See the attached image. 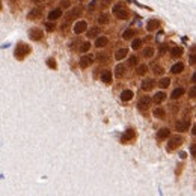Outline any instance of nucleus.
<instances>
[{
	"label": "nucleus",
	"instance_id": "nucleus-1",
	"mask_svg": "<svg viewBox=\"0 0 196 196\" xmlns=\"http://www.w3.org/2000/svg\"><path fill=\"white\" fill-rule=\"evenodd\" d=\"M30 53V47L27 44H18L17 48H15V58L17 59H24V56H27Z\"/></svg>",
	"mask_w": 196,
	"mask_h": 196
},
{
	"label": "nucleus",
	"instance_id": "nucleus-2",
	"mask_svg": "<svg viewBox=\"0 0 196 196\" xmlns=\"http://www.w3.org/2000/svg\"><path fill=\"white\" fill-rule=\"evenodd\" d=\"M113 14H115V17L119 18V20H127L128 18L127 9L124 8L122 5H116V6L113 8Z\"/></svg>",
	"mask_w": 196,
	"mask_h": 196
},
{
	"label": "nucleus",
	"instance_id": "nucleus-3",
	"mask_svg": "<svg viewBox=\"0 0 196 196\" xmlns=\"http://www.w3.org/2000/svg\"><path fill=\"white\" fill-rule=\"evenodd\" d=\"M82 15V8H74L71 9V12L69 14H67V18H65V23H71L73 20H77V18Z\"/></svg>",
	"mask_w": 196,
	"mask_h": 196
},
{
	"label": "nucleus",
	"instance_id": "nucleus-4",
	"mask_svg": "<svg viewBox=\"0 0 196 196\" xmlns=\"http://www.w3.org/2000/svg\"><path fill=\"white\" fill-rule=\"evenodd\" d=\"M181 143H183V139H181L179 136H173L171 140H169V143H168V149H169V151H172V149L178 148Z\"/></svg>",
	"mask_w": 196,
	"mask_h": 196
},
{
	"label": "nucleus",
	"instance_id": "nucleus-5",
	"mask_svg": "<svg viewBox=\"0 0 196 196\" xmlns=\"http://www.w3.org/2000/svg\"><path fill=\"white\" fill-rule=\"evenodd\" d=\"M175 128H177L178 131H187L188 128H190V121H187V119L177 121V122H175Z\"/></svg>",
	"mask_w": 196,
	"mask_h": 196
},
{
	"label": "nucleus",
	"instance_id": "nucleus-6",
	"mask_svg": "<svg viewBox=\"0 0 196 196\" xmlns=\"http://www.w3.org/2000/svg\"><path fill=\"white\" fill-rule=\"evenodd\" d=\"M92 62H94V56L86 54L83 58H80V68H88L89 65H92Z\"/></svg>",
	"mask_w": 196,
	"mask_h": 196
},
{
	"label": "nucleus",
	"instance_id": "nucleus-7",
	"mask_svg": "<svg viewBox=\"0 0 196 196\" xmlns=\"http://www.w3.org/2000/svg\"><path fill=\"white\" fill-rule=\"evenodd\" d=\"M151 103H153V100H151L149 97H142V98L139 100V104H137V106H139V109H143V110H145V109H148V107L151 106Z\"/></svg>",
	"mask_w": 196,
	"mask_h": 196
},
{
	"label": "nucleus",
	"instance_id": "nucleus-8",
	"mask_svg": "<svg viewBox=\"0 0 196 196\" xmlns=\"http://www.w3.org/2000/svg\"><path fill=\"white\" fill-rule=\"evenodd\" d=\"M86 27H88V23L86 21H77L76 26H74V33H83L86 30Z\"/></svg>",
	"mask_w": 196,
	"mask_h": 196
},
{
	"label": "nucleus",
	"instance_id": "nucleus-9",
	"mask_svg": "<svg viewBox=\"0 0 196 196\" xmlns=\"http://www.w3.org/2000/svg\"><path fill=\"white\" fill-rule=\"evenodd\" d=\"M29 36H30V39H33V41H39V39L44 36V32L39 30V29H32Z\"/></svg>",
	"mask_w": 196,
	"mask_h": 196
},
{
	"label": "nucleus",
	"instance_id": "nucleus-10",
	"mask_svg": "<svg viewBox=\"0 0 196 196\" xmlns=\"http://www.w3.org/2000/svg\"><path fill=\"white\" fill-rule=\"evenodd\" d=\"M41 12H43V11H41L39 8H35L27 14V18H29V20H36V18L41 17Z\"/></svg>",
	"mask_w": 196,
	"mask_h": 196
},
{
	"label": "nucleus",
	"instance_id": "nucleus-11",
	"mask_svg": "<svg viewBox=\"0 0 196 196\" xmlns=\"http://www.w3.org/2000/svg\"><path fill=\"white\" fill-rule=\"evenodd\" d=\"M62 17V9H53L50 14H48V20L50 21H54V20H58V18Z\"/></svg>",
	"mask_w": 196,
	"mask_h": 196
},
{
	"label": "nucleus",
	"instance_id": "nucleus-12",
	"mask_svg": "<svg viewBox=\"0 0 196 196\" xmlns=\"http://www.w3.org/2000/svg\"><path fill=\"white\" fill-rule=\"evenodd\" d=\"M154 85H155V83H154L153 78H146V80L142 82V89H143V91H151L154 88Z\"/></svg>",
	"mask_w": 196,
	"mask_h": 196
},
{
	"label": "nucleus",
	"instance_id": "nucleus-13",
	"mask_svg": "<svg viewBox=\"0 0 196 196\" xmlns=\"http://www.w3.org/2000/svg\"><path fill=\"white\" fill-rule=\"evenodd\" d=\"M109 43V39L106 38V36H98L97 38V41H95V47H98V48H103V47H106Z\"/></svg>",
	"mask_w": 196,
	"mask_h": 196
},
{
	"label": "nucleus",
	"instance_id": "nucleus-14",
	"mask_svg": "<svg viewBox=\"0 0 196 196\" xmlns=\"http://www.w3.org/2000/svg\"><path fill=\"white\" fill-rule=\"evenodd\" d=\"M127 56H128V50H127V48H119V50H116V53H115L116 60H122L124 58H127Z\"/></svg>",
	"mask_w": 196,
	"mask_h": 196
},
{
	"label": "nucleus",
	"instance_id": "nucleus-15",
	"mask_svg": "<svg viewBox=\"0 0 196 196\" xmlns=\"http://www.w3.org/2000/svg\"><path fill=\"white\" fill-rule=\"evenodd\" d=\"M183 69H184V63H181V62H177L173 67L171 68V71L173 74H179V73H183Z\"/></svg>",
	"mask_w": 196,
	"mask_h": 196
},
{
	"label": "nucleus",
	"instance_id": "nucleus-16",
	"mask_svg": "<svg viewBox=\"0 0 196 196\" xmlns=\"http://www.w3.org/2000/svg\"><path fill=\"white\" fill-rule=\"evenodd\" d=\"M171 136V130H168V128H162V130H158V133H157V137L158 139H166V137Z\"/></svg>",
	"mask_w": 196,
	"mask_h": 196
},
{
	"label": "nucleus",
	"instance_id": "nucleus-17",
	"mask_svg": "<svg viewBox=\"0 0 196 196\" xmlns=\"http://www.w3.org/2000/svg\"><path fill=\"white\" fill-rule=\"evenodd\" d=\"M164 98H166V94L164 92H157V94L154 95V103H157V104H160V103L164 101Z\"/></svg>",
	"mask_w": 196,
	"mask_h": 196
},
{
	"label": "nucleus",
	"instance_id": "nucleus-18",
	"mask_svg": "<svg viewBox=\"0 0 196 196\" xmlns=\"http://www.w3.org/2000/svg\"><path fill=\"white\" fill-rule=\"evenodd\" d=\"M101 80L104 82V83H107V85L112 83V73L110 71H104V73L101 74Z\"/></svg>",
	"mask_w": 196,
	"mask_h": 196
},
{
	"label": "nucleus",
	"instance_id": "nucleus-19",
	"mask_svg": "<svg viewBox=\"0 0 196 196\" xmlns=\"http://www.w3.org/2000/svg\"><path fill=\"white\" fill-rule=\"evenodd\" d=\"M142 54H143V58L149 59V58H153V56H154V48H153V47H145L143 51H142Z\"/></svg>",
	"mask_w": 196,
	"mask_h": 196
},
{
	"label": "nucleus",
	"instance_id": "nucleus-20",
	"mask_svg": "<svg viewBox=\"0 0 196 196\" xmlns=\"http://www.w3.org/2000/svg\"><path fill=\"white\" fill-rule=\"evenodd\" d=\"M131 98H133V92H131L130 89H128V91H124V92L121 94V100H122V101H130Z\"/></svg>",
	"mask_w": 196,
	"mask_h": 196
},
{
	"label": "nucleus",
	"instance_id": "nucleus-21",
	"mask_svg": "<svg viewBox=\"0 0 196 196\" xmlns=\"http://www.w3.org/2000/svg\"><path fill=\"white\" fill-rule=\"evenodd\" d=\"M183 94H184V89H183V88H177V89H173V92L171 94V98L177 100V98H179Z\"/></svg>",
	"mask_w": 196,
	"mask_h": 196
},
{
	"label": "nucleus",
	"instance_id": "nucleus-22",
	"mask_svg": "<svg viewBox=\"0 0 196 196\" xmlns=\"http://www.w3.org/2000/svg\"><path fill=\"white\" fill-rule=\"evenodd\" d=\"M154 116L158 118V119H163V118H164V109H162V107H155V109H154Z\"/></svg>",
	"mask_w": 196,
	"mask_h": 196
},
{
	"label": "nucleus",
	"instance_id": "nucleus-23",
	"mask_svg": "<svg viewBox=\"0 0 196 196\" xmlns=\"http://www.w3.org/2000/svg\"><path fill=\"white\" fill-rule=\"evenodd\" d=\"M157 27H158V21H157V20H151V21H149V23L146 24V29H148L149 32H153V30H155Z\"/></svg>",
	"mask_w": 196,
	"mask_h": 196
},
{
	"label": "nucleus",
	"instance_id": "nucleus-24",
	"mask_svg": "<svg viewBox=\"0 0 196 196\" xmlns=\"http://www.w3.org/2000/svg\"><path fill=\"white\" fill-rule=\"evenodd\" d=\"M171 54H172V58H179L183 54V48L181 47H173L171 50Z\"/></svg>",
	"mask_w": 196,
	"mask_h": 196
},
{
	"label": "nucleus",
	"instance_id": "nucleus-25",
	"mask_svg": "<svg viewBox=\"0 0 196 196\" xmlns=\"http://www.w3.org/2000/svg\"><path fill=\"white\" fill-rule=\"evenodd\" d=\"M124 73H125V67H124V65H118L116 69H115V76L116 77H122Z\"/></svg>",
	"mask_w": 196,
	"mask_h": 196
},
{
	"label": "nucleus",
	"instance_id": "nucleus-26",
	"mask_svg": "<svg viewBox=\"0 0 196 196\" xmlns=\"http://www.w3.org/2000/svg\"><path fill=\"white\" fill-rule=\"evenodd\" d=\"M100 33V29L98 27H92L89 32H88V38H95V36H98Z\"/></svg>",
	"mask_w": 196,
	"mask_h": 196
},
{
	"label": "nucleus",
	"instance_id": "nucleus-27",
	"mask_svg": "<svg viewBox=\"0 0 196 196\" xmlns=\"http://www.w3.org/2000/svg\"><path fill=\"white\" fill-rule=\"evenodd\" d=\"M98 23H100V24H107V23H109V15H107V14H101V15L98 17Z\"/></svg>",
	"mask_w": 196,
	"mask_h": 196
},
{
	"label": "nucleus",
	"instance_id": "nucleus-28",
	"mask_svg": "<svg viewBox=\"0 0 196 196\" xmlns=\"http://www.w3.org/2000/svg\"><path fill=\"white\" fill-rule=\"evenodd\" d=\"M134 36V30H131V29H128V30H125L124 33H122V38L124 39H131Z\"/></svg>",
	"mask_w": 196,
	"mask_h": 196
},
{
	"label": "nucleus",
	"instance_id": "nucleus-29",
	"mask_svg": "<svg viewBox=\"0 0 196 196\" xmlns=\"http://www.w3.org/2000/svg\"><path fill=\"white\" fill-rule=\"evenodd\" d=\"M169 83H171V80H169L168 77H164V78H162V80L158 82V85H160V88H163V89H166V88L169 86Z\"/></svg>",
	"mask_w": 196,
	"mask_h": 196
},
{
	"label": "nucleus",
	"instance_id": "nucleus-30",
	"mask_svg": "<svg viewBox=\"0 0 196 196\" xmlns=\"http://www.w3.org/2000/svg\"><path fill=\"white\" fill-rule=\"evenodd\" d=\"M133 137H134L133 130H128V131H125V134H124V137H122V142H127V139L130 140V139H133Z\"/></svg>",
	"mask_w": 196,
	"mask_h": 196
},
{
	"label": "nucleus",
	"instance_id": "nucleus-31",
	"mask_svg": "<svg viewBox=\"0 0 196 196\" xmlns=\"http://www.w3.org/2000/svg\"><path fill=\"white\" fill-rule=\"evenodd\" d=\"M128 65H130V67H136L137 65V56H130V59H128Z\"/></svg>",
	"mask_w": 196,
	"mask_h": 196
},
{
	"label": "nucleus",
	"instance_id": "nucleus-32",
	"mask_svg": "<svg viewBox=\"0 0 196 196\" xmlns=\"http://www.w3.org/2000/svg\"><path fill=\"white\" fill-rule=\"evenodd\" d=\"M146 71H148V69H146V65H140V67L137 68V74H139V76H145Z\"/></svg>",
	"mask_w": 196,
	"mask_h": 196
},
{
	"label": "nucleus",
	"instance_id": "nucleus-33",
	"mask_svg": "<svg viewBox=\"0 0 196 196\" xmlns=\"http://www.w3.org/2000/svg\"><path fill=\"white\" fill-rule=\"evenodd\" d=\"M47 65H48V67H50V68H53V69H56L58 68V63H56V60L54 59H47Z\"/></svg>",
	"mask_w": 196,
	"mask_h": 196
},
{
	"label": "nucleus",
	"instance_id": "nucleus-34",
	"mask_svg": "<svg viewBox=\"0 0 196 196\" xmlns=\"http://www.w3.org/2000/svg\"><path fill=\"white\" fill-rule=\"evenodd\" d=\"M89 48H91V44L83 43L82 44V47H80V51H82V53H86V51H89Z\"/></svg>",
	"mask_w": 196,
	"mask_h": 196
},
{
	"label": "nucleus",
	"instance_id": "nucleus-35",
	"mask_svg": "<svg viewBox=\"0 0 196 196\" xmlns=\"http://www.w3.org/2000/svg\"><path fill=\"white\" fill-rule=\"evenodd\" d=\"M140 45H142V41H140V39H134L133 44H131V47H133L134 50H139V48H140Z\"/></svg>",
	"mask_w": 196,
	"mask_h": 196
},
{
	"label": "nucleus",
	"instance_id": "nucleus-36",
	"mask_svg": "<svg viewBox=\"0 0 196 196\" xmlns=\"http://www.w3.org/2000/svg\"><path fill=\"white\" fill-rule=\"evenodd\" d=\"M45 29H47L48 32H53V30H54L56 27H54V24H53V23H50V21H48V23L45 24Z\"/></svg>",
	"mask_w": 196,
	"mask_h": 196
},
{
	"label": "nucleus",
	"instance_id": "nucleus-37",
	"mask_svg": "<svg viewBox=\"0 0 196 196\" xmlns=\"http://www.w3.org/2000/svg\"><path fill=\"white\" fill-rule=\"evenodd\" d=\"M188 94H190V97H192V98H195V86H193V88L188 91Z\"/></svg>",
	"mask_w": 196,
	"mask_h": 196
},
{
	"label": "nucleus",
	"instance_id": "nucleus-38",
	"mask_svg": "<svg viewBox=\"0 0 196 196\" xmlns=\"http://www.w3.org/2000/svg\"><path fill=\"white\" fill-rule=\"evenodd\" d=\"M32 2H33V3H36V5H41V3H44L45 0H32Z\"/></svg>",
	"mask_w": 196,
	"mask_h": 196
},
{
	"label": "nucleus",
	"instance_id": "nucleus-39",
	"mask_svg": "<svg viewBox=\"0 0 196 196\" xmlns=\"http://www.w3.org/2000/svg\"><path fill=\"white\" fill-rule=\"evenodd\" d=\"M62 6H69V2L68 0H63V2H62Z\"/></svg>",
	"mask_w": 196,
	"mask_h": 196
},
{
	"label": "nucleus",
	"instance_id": "nucleus-40",
	"mask_svg": "<svg viewBox=\"0 0 196 196\" xmlns=\"http://www.w3.org/2000/svg\"><path fill=\"white\" fill-rule=\"evenodd\" d=\"M0 9H2V3H0Z\"/></svg>",
	"mask_w": 196,
	"mask_h": 196
}]
</instances>
